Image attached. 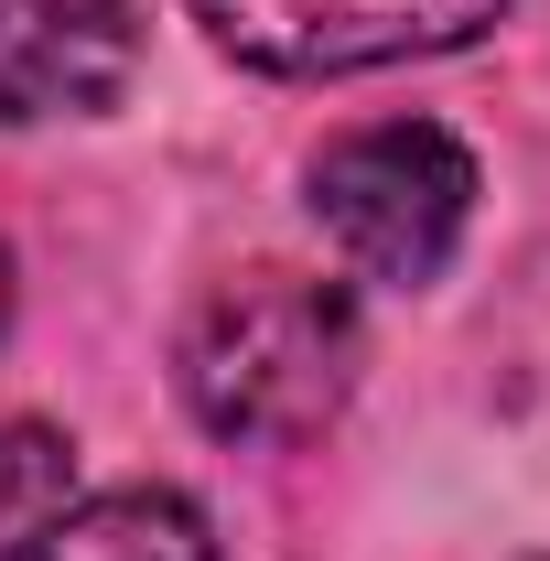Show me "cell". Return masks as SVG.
<instances>
[{
	"label": "cell",
	"instance_id": "cell-1",
	"mask_svg": "<svg viewBox=\"0 0 550 561\" xmlns=\"http://www.w3.org/2000/svg\"><path fill=\"white\" fill-rule=\"evenodd\" d=\"M184 400L206 432L227 443H302L345 411L356 367H367V335H356V302L313 271H238L216 280L184 324Z\"/></svg>",
	"mask_w": 550,
	"mask_h": 561
},
{
	"label": "cell",
	"instance_id": "cell-2",
	"mask_svg": "<svg viewBox=\"0 0 550 561\" xmlns=\"http://www.w3.org/2000/svg\"><path fill=\"white\" fill-rule=\"evenodd\" d=\"M313 216L356 280H443L465 216H475V151L443 119H367L313 162Z\"/></svg>",
	"mask_w": 550,
	"mask_h": 561
},
{
	"label": "cell",
	"instance_id": "cell-3",
	"mask_svg": "<svg viewBox=\"0 0 550 561\" xmlns=\"http://www.w3.org/2000/svg\"><path fill=\"white\" fill-rule=\"evenodd\" d=\"M507 0H195L216 55L260 76H367L411 66V55H465L496 33Z\"/></svg>",
	"mask_w": 550,
	"mask_h": 561
},
{
	"label": "cell",
	"instance_id": "cell-4",
	"mask_svg": "<svg viewBox=\"0 0 550 561\" xmlns=\"http://www.w3.org/2000/svg\"><path fill=\"white\" fill-rule=\"evenodd\" d=\"M140 66L130 0H0V130L22 119H87Z\"/></svg>",
	"mask_w": 550,
	"mask_h": 561
},
{
	"label": "cell",
	"instance_id": "cell-5",
	"mask_svg": "<svg viewBox=\"0 0 550 561\" xmlns=\"http://www.w3.org/2000/svg\"><path fill=\"white\" fill-rule=\"evenodd\" d=\"M0 561H216V529H206V507L173 486H119V496L33 518V540Z\"/></svg>",
	"mask_w": 550,
	"mask_h": 561
},
{
	"label": "cell",
	"instance_id": "cell-6",
	"mask_svg": "<svg viewBox=\"0 0 550 561\" xmlns=\"http://www.w3.org/2000/svg\"><path fill=\"white\" fill-rule=\"evenodd\" d=\"M66 432H44V421H11L0 411V529H33V518H55L66 507Z\"/></svg>",
	"mask_w": 550,
	"mask_h": 561
},
{
	"label": "cell",
	"instance_id": "cell-7",
	"mask_svg": "<svg viewBox=\"0 0 550 561\" xmlns=\"http://www.w3.org/2000/svg\"><path fill=\"white\" fill-rule=\"evenodd\" d=\"M0 324H11V249H0Z\"/></svg>",
	"mask_w": 550,
	"mask_h": 561
},
{
	"label": "cell",
	"instance_id": "cell-8",
	"mask_svg": "<svg viewBox=\"0 0 550 561\" xmlns=\"http://www.w3.org/2000/svg\"><path fill=\"white\" fill-rule=\"evenodd\" d=\"M540 561H550V551H540Z\"/></svg>",
	"mask_w": 550,
	"mask_h": 561
}]
</instances>
